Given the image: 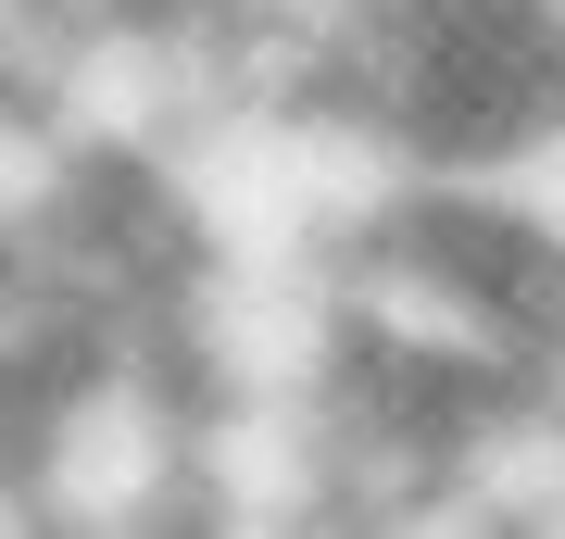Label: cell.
<instances>
[{
    "label": "cell",
    "mask_w": 565,
    "mask_h": 539,
    "mask_svg": "<svg viewBox=\"0 0 565 539\" xmlns=\"http://www.w3.org/2000/svg\"><path fill=\"white\" fill-rule=\"evenodd\" d=\"M0 539H63V515L39 502V477H25V464H0Z\"/></svg>",
    "instance_id": "cell-1"
}]
</instances>
